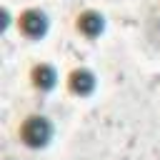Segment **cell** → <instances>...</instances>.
Instances as JSON below:
<instances>
[{
	"label": "cell",
	"instance_id": "1",
	"mask_svg": "<svg viewBox=\"0 0 160 160\" xmlns=\"http://www.w3.org/2000/svg\"><path fill=\"white\" fill-rule=\"evenodd\" d=\"M50 135H52V125L45 120V118H28L25 120V125H22V140L30 145V148H42V145H48V140H50Z\"/></svg>",
	"mask_w": 160,
	"mask_h": 160
},
{
	"label": "cell",
	"instance_id": "2",
	"mask_svg": "<svg viewBox=\"0 0 160 160\" xmlns=\"http://www.w3.org/2000/svg\"><path fill=\"white\" fill-rule=\"evenodd\" d=\"M20 28H22L25 35L40 38V35H45V30H48V18H45L40 10H25L22 18H20Z\"/></svg>",
	"mask_w": 160,
	"mask_h": 160
},
{
	"label": "cell",
	"instance_id": "3",
	"mask_svg": "<svg viewBox=\"0 0 160 160\" xmlns=\"http://www.w3.org/2000/svg\"><path fill=\"white\" fill-rule=\"evenodd\" d=\"M70 88H72V92H78V95H88V92H92V88H95V75L90 72V70H75L72 75H70Z\"/></svg>",
	"mask_w": 160,
	"mask_h": 160
},
{
	"label": "cell",
	"instance_id": "4",
	"mask_svg": "<svg viewBox=\"0 0 160 160\" xmlns=\"http://www.w3.org/2000/svg\"><path fill=\"white\" fill-rule=\"evenodd\" d=\"M102 15L100 12H92V10H88V12H82L80 18H78V28L85 32V35H90V38H95V35H100L102 32Z\"/></svg>",
	"mask_w": 160,
	"mask_h": 160
},
{
	"label": "cell",
	"instance_id": "5",
	"mask_svg": "<svg viewBox=\"0 0 160 160\" xmlns=\"http://www.w3.org/2000/svg\"><path fill=\"white\" fill-rule=\"evenodd\" d=\"M55 80H58V75H55V70H52L50 65H38V68L32 70V82H35V88H40V90H50V88L55 85Z\"/></svg>",
	"mask_w": 160,
	"mask_h": 160
}]
</instances>
